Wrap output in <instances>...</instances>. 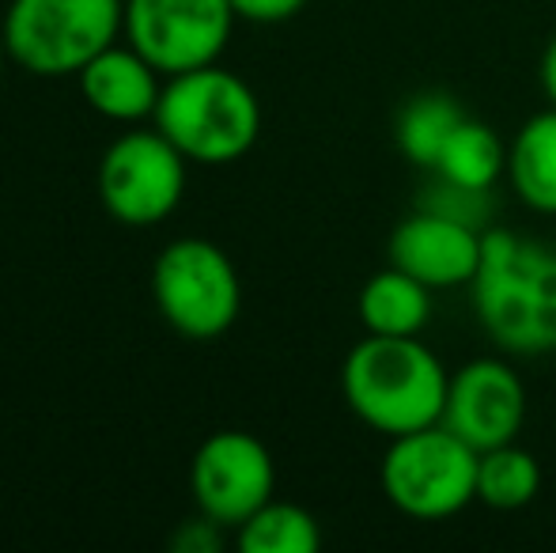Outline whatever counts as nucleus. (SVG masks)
Returning <instances> with one entry per match:
<instances>
[{
    "label": "nucleus",
    "instance_id": "obj_1",
    "mask_svg": "<svg viewBox=\"0 0 556 553\" xmlns=\"http://www.w3.org/2000/svg\"><path fill=\"white\" fill-rule=\"evenodd\" d=\"M469 303L500 353H556V243L492 224L469 280Z\"/></svg>",
    "mask_w": 556,
    "mask_h": 553
},
{
    "label": "nucleus",
    "instance_id": "obj_2",
    "mask_svg": "<svg viewBox=\"0 0 556 553\" xmlns=\"http://www.w3.org/2000/svg\"><path fill=\"white\" fill-rule=\"evenodd\" d=\"M451 368L420 338L367 334L341 364V394L371 432L387 440L440 425Z\"/></svg>",
    "mask_w": 556,
    "mask_h": 553
},
{
    "label": "nucleus",
    "instance_id": "obj_3",
    "mask_svg": "<svg viewBox=\"0 0 556 553\" xmlns=\"http://www.w3.org/2000/svg\"><path fill=\"white\" fill-rule=\"evenodd\" d=\"M152 122L190 163L224 167L257 144L262 103L242 76L220 68L216 61V65L167 76Z\"/></svg>",
    "mask_w": 556,
    "mask_h": 553
},
{
    "label": "nucleus",
    "instance_id": "obj_4",
    "mask_svg": "<svg viewBox=\"0 0 556 553\" xmlns=\"http://www.w3.org/2000/svg\"><path fill=\"white\" fill-rule=\"evenodd\" d=\"M477 463H481V451L469 448L440 420V425L394 436L382 455L379 481L387 501L402 516L440 524L477 504Z\"/></svg>",
    "mask_w": 556,
    "mask_h": 553
},
{
    "label": "nucleus",
    "instance_id": "obj_5",
    "mask_svg": "<svg viewBox=\"0 0 556 553\" xmlns=\"http://www.w3.org/2000/svg\"><path fill=\"white\" fill-rule=\"evenodd\" d=\"M125 0H12L4 46L35 76H76L99 50L122 38Z\"/></svg>",
    "mask_w": 556,
    "mask_h": 553
},
{
    "label": "nucleus",
    "instance_id": "obj_6",
    "mask_svg": "<svg viewBox=\"0 0 556 553\" xmlns=\"http://www.w3.org/2000/svg\"><path fill=\"white\" fill-rule=\"evenodd\" d=\"M152 296L163 323L190 341H216L242 311V280L235 262L213 239L186 236L160 251Z\"/></svg>",
    "mask_w": 556,
    "mask_h": 553
},
{
    "label": "nucleus",
    "instance_id": "obj_7",
    "mask_svg": "<svg viewBox=\"0 0 556 553\" xmlns=\"http://www.w3.org/2000/svg\"><path fill=\"white\" fill-rule=\"evenodd\" d=\"M186 155L160 129H129L103 152L99 201L125 228H155L186 198Z\"/></svg>",
    "mask_w": 556,
    "mask_h": 553
},
{
    "label": "nucleus",
    "instance_id": "obj_8",
    "mask_svg": "<svg viewBox=\"0 0 556 553\" xmlns=\"http://www.w3.org/2000/svg\"><path fill=\"white\" fill-rule=\"evenodd\" d=\"M231 0H125L122 38L163 76L216 65L235 30Z\"/></svg>",
    "mask_w": 556,
    "mask_h": 553
},
{
    "label": "nucleus",
    "instance_id": "obj_9",
    "mask_svg": "<svg viewBox=\"0 0 556 553\" xmlns=\"http://www.w3.org/2000/svg\"><path fill=\"white\" fill-rule=\"evenodd\" d=\"M190 493L198 512L213 516L227 531H239L277 493V463L254 432L224 428L193 455Z\"/></svg>",
    "mask_w": 556,
    "mask_h": 553
},
{
    "label": "nucleus",
    "instance_id": "obj_10",
    "mask_svg": "<svg viewBox=\"0 0 556 553\" xmlns=\"http://www.w3.org/2000/svg\"><path fill=\"white\" fill-rule=\"evenodd\" d=\"M527 384L519 368L504 356H473L451 372L446 384L443 425L458 432L469 448L489 451L500 443L519 440L527 425Z\"/></svg>",
    "mask_w": 556,
    "mask_h": 553
},
{
    "label": "nucleus",
    "instance_id": "obj_11",
    "mask_svg": "<svg viewBox=\"0 0 556 553\" xmlns=\"http://www.w3.org/2000/svg\"><path fill=\"white\" fill-rule=\"evenodd\" d=\"M481 243L484 231L417 205L405 221L394 224L387 259L390 266L413 274L432 292H451V288H469L481 266Z\"/></svg>",
    "mask_w": 556,
    "mask_h": 553
},
{
    "label": "nucleus",
    "instance_id": "obj_12",
    "mask_svg": "<svg viewBox=\"0 0 556 553\" xmlns=\"http://www.w3.org/2000/svg\"><path fill=\"white\" fill-rule=\"evenodd\" d=\"M84 103L117 126L152 118L163 96V73L129 42H111L76 73Z\"/></svg>",
    "mask_w": 556,
    "mask_h": 553
},
{
    "label": "nucleus",
    "instance_id": "obj_13",
    "mask_svg": "<svg viewBox=\"0 0 556 553\" xmlns=\"http://www.w3.org/2000/svg\"><path fill=\"white\" fill-rule=\"evenodd\" d=\"M356 315L364 334L420 338L435 315V292L428 285H420L413 274H405V269L387 266L364 280L356 300Z\"/></svg>",
    "mask_w": 556,
    "mask_h": 553
},
{
    "label": "nucleus",
    "instance_id": "obj_14",
    "mask_svg": "<svg viewBox=\"0 0 556 553\" xmlns=\"http://www.w3.org/2000/svg\"><path fill=\"white\" fill-rule=\"evenodd\" d=\"M504 178L530 213L556 216V106L522 122L507 144Z\"/></svg>",
    "mask_w": 556,
    "mask_h": 553
},
{
    "label": "nucleus",
    "instance_id": "obj_15",
    "mask_svg": "<svg viewBox=\"0 0 556 553\" xmlns=\"http://www.w3.org/2000/svg\"><path fill=\"white\" fill-rule=\"evenodd\" d=\"M466 118L469 114L462 111V103L451 96V91H440V88L417 91V96L405 99V106L397 111L394 140H397V148H402L405 160L428 175V171L440 163L451 134Z\"/></svg>",
    "mask_w": 556,
    "mask_h": 553
},
{
    "label": "nucleus",
    "instance_id": "obj_16",
    "mask_svg": "<svg viewBox=\"0 0 556 553\" xmlns=\"http://www.w3.org/2000/svg\"><path fill=\"white\" fill-rule=\"evenodd\" d=\"M542 493V463L519 440L481 451L477 463V504L492 512H519Z\"/></svg>",
    "mask_w": 556,
    "mask_h": 553
},
{
    "label": "nucleus",
    "instance_id": "obj_17",
    "mask_svg": "<svg viewBox=\"0 0 556 553\" xmlns=\"http://www.w3.org/2000/svg\"><path fill=\"white\" fill-rule=\"evenodd\" d=\"M235 546L242 553H318L323 524L303 504L273 497L235 531Z\"/></svg>",
    "mask_w": 556,
    "mask_h": 553
},
{
    "label": "nucleus",
    "instance_id": "obj_18",
    "mask_svg": "<svg viewBox=\"0 0 556 553\" xmlns=\"http://www.w3.org/2000/svg\"><path fill=\"white\" fill-rule=\"evenodd\" d=\"M435 175L454 178L462 186H477V190H496V183L507 175V144L492 126L477 118H466L446 140Z\"/></svg>",
    "mask_w": 556,
    "mask_h": 553
},
{
    "label": "nucleus",
    "instance_id": "obj_19",
    "mask_svg": "<svg viewBox=\"0 0 556 553\" xmlns=\"http://www.w3.org/2000/svg\"><path fill=\"white\" fill-rule=\"evenodd\" d=\"M417 205L428 213H440L446 221L469 224L477 231L492 228V216H496V190H477V186H462L454 178H443L435 171H428L425 186L417 193Z\"/></svg>",
    "mask_w": 556,
    "mask_h": 553
},
{
    "label": "nucleus",
    "instance_id": "obj_20",
    "mask_svg": "<svg viewBox=\"0 0 556 553\" xmlns=\"http://www.w3.org/2000/svg\"><path fill=\"white\" fill-rule=\"evenodd\" d=\"M224 542H227V527L216 524L205 512H198L193 519L178 524V531L170 535V550L175 553H220Z\"/></svg>",
    "mask_w": 556,
    "mask_h": 553
},
{
    "label": "nucleus",
    "instance_id": "obj_21",
    "mask_svg": "<svg viewBox=\"0 0 556 553\" xmlns=\"http://www.w3.org/2000/svg\"><path fill=\"white\" fill-rule=\"evenodd\" d=\"M235 15L247 23H285L307 8V0H231Z\"/></svg>",
    "mask_w": 556,
    "mask_h": 553
},
{
    "label": "nucleus",
    "instance_id": "obj_22",
    "mask_svg": "<svg viewBox=\"0 0 556 553\" xmlns=\"http://www.w3.org/2000/svg\"><path fill=\"white\" fill-rule=\"evenodd\" d=\"M538 80H542V91L549 99V106H556V35L545 42L542 61H538Z\"/></svg>",
    "mask_w": 556,
    "mask_h": 553
},
{
    "label": "nucleus",
    "instance_id": "obj_23",
    "mask_svg": "<svg viewBox=\"0 0 556 553\" xmlns=\"http://www.w3.org/2000/svg\"><path fill=\"white\" fill-rule=\"evenodd\" d=\"M8 61H12V53H8L4 35H0V80H4V68H8Z\"/></svg>",
    "mask_w": 556,
    "mask_h": 553
}]
</instances>
